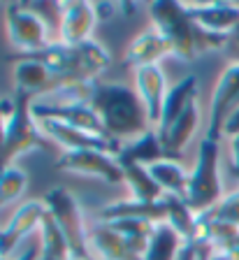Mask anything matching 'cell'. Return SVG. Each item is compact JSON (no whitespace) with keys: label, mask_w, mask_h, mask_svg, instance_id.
<instances>
[{"label":"cell","mask_w":239,"mask_h":260,"mask_svg":"<svg viewBox=\"0 0 239 260\" xmlns=\"http://www.w3.org/2000/svg\"><path fill=\"white\" fill-rule=\"evenodd\" d=\"M38 125H40V133H42L47 140L56 142V144L63 146L65 151H105L116 158L123 151V144H121V142L107 140V137H100V135H91L86 130L72 128V125H65L54 119H42V121H38Z\"/></svg>","instance_id":"cell-7"},{"label":"cell","mask_w":239,"mask_h":260,"mask_svg":"<svg viewBox=\"0 0 239 260\" xmlns=\"http://www.w3.org/2000/svg\"><path fill=\"white\" fill-rule=\"evenodd\" d=\"M88 107L98 114L100 123H103L105 133L112 140L121 142L128 137H142L149 133V114L147 107L142 105L137 91L123 86V84H105L98 81L93 88L91 103Z\"/></svg>","instance_id":"cell-2"},{"label":"cell","mask_w":239,"mask_h":260,"mask_svg":"<svg viewBox=\"0 0 239 260\" xmlns=\"http://www.w3.org/2000/svg\"><path fill=\"white\" fill-rule=\"evenodd\" d=\"M119 162H121V170H123V184H128L135 200H142V202L163 200L165 198L163 188L156 184V179L151 177L147 165L125 160V158H119Z\"/></svg>","instance_id":"cell-21"},{"label":"cell","mask_w":239,"mask_h":260,"mask_svg":"<svg viewBox=\"0 0 239 260\" xmlns=\"http://www.w3.org/2000/svg\"><path fill=\"white\" fill-rule=\"evenodd\" d=\"M179 260H197L195 258V251H193V244H190V242L184 244V249H181V253H179Z\"/></svg>","instance_id":"cell-37"},{"label":"cell","mask_w":239,"mask_h":260,"mask_svg":"<svg viewBox=\"0 0 239 260\" xmlns=\"http://www.w3.org/2000/svg\"><path fill=\"white\" fill-rule=\"evenodd\" d=\"M228 253H230V260H239V246H234V249H230Z\"/></svg>","instance_id":"cell-39"},{"label":"cell","mask_w":239,"mask_h":260,"mask_svg":"<svg viewBox=\"0 0 239 260\" xmlns=\"http://www.w3.org/2000/svg\"><path fill=\"white\" fill-rule=\"evenodd\" d=\"M119 158H125V160L140 162V165H153V162L160 160H172V156L167 153V149L163 146V140L158 133L149 130L142 137H137L130 144H123V151H121Z\"/></svg>","instance_id":"cell-23"},{"label":"cell","mask_w":239,"mask_h":260,"mask_svg":"<svg viewBox=\"0 0 239 260\" xmlns=\"http://www.w3.org/2000/svg\"><path fill=\"white\" fill-rule=\"evenodd\" d=\"M195 100H197V77L188 75L181 81H177L167 91V95H165L163 116H160V123H158V133H165L186 112V107L193 105Z\"/></svg>","instance_id":"cell-19"},{"label":"cell","mask_w":239,"mask_h":260,"mask_svg":"<svg viewBox=\"0 0 239 260\" xmlns=\"http://www.w3.org/2000/svg\"><path fill=\"white\" fill-rule=\"evenodd\" d=\"M135 86H137V95H140L142 105L147 107L149 121L151 125L160 123L163 116V105H165V95L169 88L165 86V75L160 70V65H151V68H140L135 70Z\"/></svg>","instance_id":"cell-16"},{"label":"cell","mask_w":239,"mask_h":260,"mask_svg":"<svg viewBox=\"0 0 239 260\" xmlns=\"http://www.w3.org/2000/svg\"><path fill=\"white\" fill-rule=\"evenodd\" d=\"M0 233H3V230H0Z\"/></svg>","instance_id":"cell-42"},{"label":"cell","mask_w":239,"mask_h":260,"mask_svg":"<svg viewBox=\"0 0 239 260\" xmlns=\"http://www.w3.org/2000/svg\"><path fill=\"white\" fill-rule=\"evenodd\" d=\"M181 249H184V239L167 223H158L142 260H179Z\"/></svg>","instance_id":"cell-27"},{"label":"cell","mask_w":239,"mask_h":260,"mask_svg":"<svg viewBox=\"0 0 239 260\" xmlns=\"http://www.w3.org/2000/svg\"><path fill=\"white\" fill-rule=\"evenodd\" d=\"M197 123H200V109H197V103H193L186 107V112L165 133H158L160 140H163V146L167 149L169 156H172V160H179L181 158L184 146L190 142V137L195 135Z\"/></svg>","instance_id":"cell-20"},{"label":"cell","mask_w":239,"mask_h":260,"mask_svg":"<svg viewBox=\"0 0 239 260\" xmlns=\"http://www.w3.org/2000/svg\"><path fill=\"white\" fill-rule=\"evenodd\" d=\"M119 12V3H95V16L98 21H109Z\"/></svg>","instance_id":"cell-33"},{"label":"cell","mask_w":239,"mask_h":260,"mask_svg":"<svg viewBox=\"0 0 239 260\" xmlns=\"http://www.w3.org/2000/svg\"><path fill=\"white\" fill-rule=\"evenodd\" d=\"M33 98L26 93H14V114L7 121L5 140L0 144V174L12 168V162L28 151H35L44 144V135L33 116Z\"/></svg>","instance_id":"cell-5"},{"label":"cell","mask_w":239,"mask_h":260,"mask_svg":"<svg viewBox=\"0 0 239 260\" xmlns=\"http://www.w3.org/2000/svg\"><path fill=\"white\" fill-rule=\"evenodd\" d=\"M149 172L156 179V184L163 188L165 195H174L186 200L188 193V174L181 170V165L177 160H160L149 165Z\"/></svg>","instance_id":"cell-24"},{"label":"cell","mask_w":239,"mask_h":260,"mask_svg":"<svg viewBox=\"0 0 239 260\" xmlns=\"http://www.w3.org/2000/svg\"><path fill=\"white\" fill-rule=\"evenodd\" d=\"M14 100H7V98H0V144L5 140V130H7V121L12 119L14 114Z\"/></svg>","instance_id":"cell-32"},{"label":"cell","mask_w":239,"mask_h":260,"mask_svg":"<svg viewBox=\"0 0 239 260\" xmlns=\"http://www.w3.org/2000/svg\"><path fill=\"white\" fill-rule=\"evenodd\" d=\"M100 218L103 221H121V218H135V221H149L153 225L167 221V207L165 200L156 202H142V200H123V202H112V205L100 209Z\"/></svg>","instance_id":"cell-18"},{"label":"cell","mask_w":239,"mask_h":260,"mask_svg":"<svg viewBox=\"0 0 239 260\" xmlns=\"http://www.w3.org/2000/svg\"><path fill=\"white\" fill-rule=\"evenodd\" d=\"M0 260H7V258H0Z\"/></svg>","instance_id":"cell-41"},{"label":"cell","mask_w":239,"mask_h":260,"mask_svg":"<svg viewBox=\"0 0 239 260\" xmlns=\"http://www.w3.org/2000/svg\"><path fill=\"white\" fill-rule=\"evenodd\" d=\"M230 156H232V172L239 177V135L230 137Z\"/></svg>","instance_id":"cell-36"},{"label":"cell","mask_w":239,"mask_h":260,"mask_svg":"<svg viewBox=\"0 0 239 260\" xmlns=\"http://www.w3.org/2000/svg\"><path fill=\"white\" fill-rule=\"evenodd\" d=\"M149 12H151L153 28L163 32V38L172 47V54L186 63L195 60L207 49H221L230 42V35H216L197 26L186 3L158 0L149 5Z\"/></svg>","instance_id":"cell-1"},{"label":"cell","mask_w":239,"mask_h":260,"mask_svg":"<svg viewBox=\"0 0 239 260\" xmlns=\"http://www.w3.org/2000/svg\"><path fill=\"white\" fill-rule=\"evenodd\" d=\"M88 239L95 246V251L103 255V260H142L140 255H135L128 249L125 239L105 221L93 225V230L88 233Z\"/></svg>","instance_id":"cell-22"},{"label":"cell","mask_w":239,"mask_h":260,"mask_svg":"<svg viewBox=\"0 0 239 260\" xmlns=\"http://www.w3.org/2000/svg\"><path fill=\"white\" fill-rule=\"evenodd\" d=\"M105 223H109V225L125 239V244H128V249H130L132 253L144 258V253H147V249H149V242H151V237H153V230H156L153 223L135 221V218H121V221H105Z\"/></svg>","instance_id":"cell-26"},{"label":"cell","mask_w":239,"mask_h":260,"mask_svg":"<svg viewBox=\"0 0 239 260\" xmlns=\"http://www.w3.org/2000/svg\"><path fill=\"white\" fill-rule=\"evenodd\" d=\"M167 56H174L169 42L163 38V32L158 30V28H151V30H144L140 38H135L128 44L123 65L125 68H132V70H140V68L158 65L163 58H167Z\"/></svg>","instance_id":"cell-15"},{"label":"cell","mask_w":239,"mask_h":260,"mask_svg":"<svg viewBox=\"0 0 239 260\" xmlns=\"http://www.w3.org/2000/svg\"><path fill=\"white\" fill-rule=\"evenodd\" d=\"M14 86L19 93H26L28 98L38 100L40 95H54L63 88V81L58 75L35 58H17L14 63Z\"/></svg>","instance_id":"cell-11"},{"label":"cell","mask_w":239,"mask_h":260,"mask_svg":"<svg viewBox=\"0 0 239 260\" xmlns=\"http://www.w3.org/2000/svg\"><path fill=\"white\" fill-rule=\"evenodd\" d=\"M44 214H47V207H44V202H38V200L26 202V205L19 207L14 211V216L10 218L7 228L0 233V258H7L12 251L17 249V244L23 237H28L35 228L42 225Z\"/></svg>","instance_id":"cell-13"},{"label":"cell","mask_w":239,"mask_h":260,"mask_svg":"<svg viewBox=\"0 0 239 260\" xmlns=\"http://www.w3.org/2000/svg\"><path fill=\"white\" fill-rule=\"evenodd\" d=\"M197 26L216 35H230L239 26V5L234 3H186Z\"/></svg>","instance_id":"cell-17"},{"label":"cell","mask_w":239,"mask_h":260,"mask_svg":"<svg viewBox=\"0 0 239 260\" xmlns=\"http://www.w3.org/2000/svg\"><path fill=\"white\" fill-rule=\"evenodd\" d=\"M33 116L35 121L42 119H54L60 121L65 125H72V128L86 130L91 135H100V137H112L105 133L103 123H100L98 114L93 112L88 105H56V103H33Z\"/></svg>","instance_id":"cell-12"},{"label":"cell","mask_w":239,"mask_h":260,"mask_svg":"<svg viewBox=\"0 0 239 260\" xmlns=\"http://www.w3.org/2000/svg\"><path fill=\"white\" fill-rule=\"evenodd\" d=\"M44 207L60 228V233L65 235L70 244V253L75 260H93L91 249H88V235L84 228V216L79 209V202L75 195L65 188H51L44 195Z\"/></svg>","instance_id":"cell-6"},{"label":"cell","mask_w":239,"mask_h":260,"mask_svg":"<svg viewBox=\"0 0 239 260\" xmlns=\"http://www.w3.org/2000/svg\"><path fill=\"white\" fill-rule=\"evenodd\" d=\"M40 249H42V242H30L26 246V251H23L19 258H14V260H38L40 258Z\"/></svg>","instance_id":"cell-35"},{"label":"cell","mask_w":239,"mask_h":260,"mask_svg":"<svg viewBox=\"0 0 239 260\" xmlns=\"http://www.w3.org/2000/svg\"><path fill=\"white\" fill-rule=\"evenodd\" d=\"M26 186H28V177L21 170L10 168L7 172L0 174V209L10 205V202H14L17 198H21Z\"/></svg>","instance_id":"cell-30"},{"label":"cell","mask_w":239,"mask_h":260,"mask_svg":"<svg viewBox=\"0 0 239 260\" xmlns=\"http://www.w3.org/2000/svg\"><path fill=\"white\" fill-rule=\"evenodd\" d=\"M165 207H167V225L179 235L184 242H193L197 237V214L186 205V200L165 195Z\"/></svg>","instance_id":"cell-25"},{"label":"cell","mask_w":239,"mask_h":260,"mask_svg":"<svg viewBox=\"0 0 239 260\" xmlns=\"http://www.w3.org/2000/svg\"><path fill=\"white\" fill-rule=\"evenodd\" d=\"M28 10L38 16L49 32L51 44L60 42V26H63V3L54 0H38V3H23Z\"/></svg>","instance_id":"cell-29"},{"label":"cell","mask_w":239,"mask_h":260,"mask_svg":"<svg viewBox=\"0 0 239 260\" xmlns=\"http://www.w3.org/2000/svg\"><path fill=\"white\" fill-rule=\"evenodd\" d=\"M200 216L209 218V221H221V223H228V225L237 228L239 230V190H232V193L223 195L221 202H218L214 209L204 211Z\"/></svg>","instance_id":"cell-31"},{"label":"cell","mask_w":239,"mask_h":260,"mask_svg":"<svg viewBox=\"0 0 239 260\" xmlns=\"http://www.w3.org/2000/svg\"><path fill=\"white\" fill-rule=\"evenodd\" d=\"M95 23H98L95 3H86V0H63L60 42H65V44L88 42Z\"/></svg>","instance_id":"cell-14"},{"label":"cell","mask_w":239,"mask_h":260,"mask_svg":"<svg viewBox=\"0 0 239 260\" xmlns=\"http://www.w3.org/2000/svg\"><path fill=\"white\" fill-rule=\"evenodd\" d=\"M239 105V60L230 63L221 72L216 86H214L212 105H209V128H207V140L221 142L223 125L228 121L230 112Z\"/></svg>","instance_id":"cell-9"},{"label":"cell","mask_w":239,"mask_h":260,"mask_svg":"<svg viewBox=\"0 0 239 260\" xmlns=\"http://www.w3.org/2000/svg\"><path fill=\"white\" fill-rule=\"evenodd\" d=\"M223 135H228V137L239 135V105L230 112L228 121H225V125H223Z\"/></svg>","instance_id":"cell-34"},{"label":"cell","mask_w":239,"mask_h":260,"mask_svg":"<svg viewBox=\"0 0 239 260\" xmlns=\"http://www.w3.org/2000/svg\"><path fill=\"white\" fill-rule=\"evenodd\" d=\"M230 42H232V44H234V47H237V49H239V26H237V28H234V30H232V32H230Z\"/></svg>","instance_id":"cell-38"},{"label":"cell","mask_w":239,"mask_h":260,"mask_svg":"<svg viewBox=\"0 0 239 260\" xmlns=\"http://www.w3.org/2000/svg\"><path fill=\"white\" fill-rule=\"evenodd\" d=\"M218 158H221L218 142L204 137L197 146V160L193 174L188 177V193H186V205L195 211L197 216L214 209L223 198Z\"/></svg>","instance_id":"cell-4"},{"label":"cell","mask_w":239,"mask_h":260,"mask_svg":"<svg viewBox=\"0 0 239 260\" xmlns=\"http://www.w3.org/2000/svg\"><path fill=\"white\" fill-rule=\"evenodd\" d=\"M17 58H35L44 63L54 75L60 77L63 88L79 81H98V77L109 68V54L93 40L82 44L54 42L35 54H19Z\"/></svg>","instance_id":"cell-3"},{"label":"cell","mask_w":239,"mask_h":260,"mask_svg":"<svg viewBox=\"0 0 239 260\" xmlns=\"http://www.w3.org/2000/svg\"><path fill=\"white\" fill-rule=\"evenodd\" d=\"M5 21H7V32H10L12 44L21 54H35V51L51 44L44 23L23 3H10L7 5Z\"/></svg>","instance_id":"cell-8"},{"label":"cell","mask_w":239,"mask_h":260,"mask_svg":"<svg viewBox=\"0 0 239 260\" xmlns=\"http://www.w3.org/2000/svg\"><path fill=\"white\" fill-rule=\"evenodd\" d=\"M63 172L98 177L105 184H123V170L116 156L105 151H65L58 158Z\"/></svg>","instance_id":"cell-10"},{"label":"cell","mask_w":239,"mask_h":260,"mask_svg":"<svg viewBox=\"0 0 239 260\" xmlns=\"http://www.w3.org/2000/svg\"><path fill=\"white\" fill-rule=\"evenodd\" d=\"M42 260H44V258H42ZM67 260H75V258H67Z\"/></svg>","instance_id":"cell-40"},{"label":"cell","mask_w":239,"mask_h":260,"mask_svg":"<svg viewBox=\"0 0 239 260\" xmlns=\"http://www.w3.org/2000/svg\"><path fill=\"white\" fill-rule=\"evenodd\" d=\"M40 230H42V239H40V242H42V258L44 260H67V258H72L70 244H67L65 235L60 233V228L56 225V221L51 218L49 211L44 214Z\"/></svg>","instance_id":"cell-28"}]
</instances>
